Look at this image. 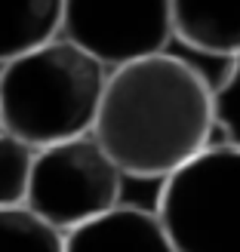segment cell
Masks as SVG:
<instances>
[{"label":"cell","mask_w":240,"mask_h":252,"mask_svg":"<svg viewBox=\"0 0 240 252\" xmlns=\"http://www.w3.org/2000/svg\"><path fill=\"white\" fill-rule=\"evenodd\" d=\"M62 0H0V65L56 40Z\"/></svg>","instance_id":"ba28073f"},{"label":"cell","mask_w":240,"mask_h":252,"mask_svg":"<svg viewBox=\"0 0 240 252\" xmlns=\"http://www.w3.org/2000/svg\"><path fill=\"white\" fill-rule=\"evenodd\" d=\"M212 90L200 71L157 53L108 71L93 135L123 175L167 179L209 145Z\"/></svg>","instance_id":"6da1fadb"},{"label":"cell","mask_w":240,"mask_h":252,"mask_svg":"<svg viewBox=\"0 0 240 252\" xmlns=\"http://www.w3.org/2000/svg\"><path fill=\"white\" fill-rule=\"evenodd\" d=\"M59 34L108 71L167 53L175 37L170 0H62Z\"/></svg>","instance_id":"5b68a950"},{"label":"cell","mask_w":240,"mask_h":252,"mask_svg":"<svg viewBox=\"0 0 240 252\" xmlns=\"http://www.w3.org/2000/svg\"><path fill=\"white\" fill-rule=\"evenodd\" d=\"M37 148L0 129V209L25 206Z\"/></svg>","instance_id":"30bf717a"},{"label":"cell","mask_w":240,"mask_h":252,"mask_svg":"<svg viewBox=\"0 0 240 252\" xmlns=\"http://www.w3.org/2000/svg\"><path fill=\"white\" fill-rule=\"evenodd\" d=\"M157 219L175 252H240V148L206 145L167 175Z\"/></svg>","instance_id":"3957f363"},{"label":"cell","mask_w":240,"mask_h":252,"mask_svg":"<svg viewBox=\"0 0 240 252\" xmlns=\"http://www.w3.org/2000/svg\"><path fill=\"white\" fill-rule=\"evenodd\" d=\"M123 179L126 175L99 145V138L86 132L46 145L34 154L25 206L56 231L68 234L120 206Z\"/></svg>","instance_id":"277c9868"},{"label":"cell","mask_w":240,"mask_h":252,"mask_svg":"<svg viewBox=\"0 0 240 252\" xmlns=\"http://www.w3.org/2000/svg\"><path fill=\"white\" fill-rule=\"evenodd\" d=\"M65 252H175L157 212L114 206L65 234Z\"/></svg>","instance_id":"8992f818"},{"label":"cell","mask_w":240,"mask_h":252,"mask_svg":"<svg viewBox=\"0 0 240 252\" xmlns=\"http://www.w3.org/2000/svg\"><path fill=\"white\" fill-rule=\"evenodd\" d=\"M212 117L228 135V145L240 148V56L231 59L225 80L219 83V90H212Z\"/></svg>","instance_id":"8fae6325"},{"label":"cell","mask_w":240,"mask_h":252,"mask_svg":"<svg viewBox=\"0 0 240 252\" xmlns=\"http://www.w3.org/2000/svg\"><path fill=\"white\" fill-rule=\"evenodd\" d=\"M0 252H65V234L28 206L0 209Z\"/></svg>","instance_id":"9c48e42d"},{"label":"cell","mask_w":240,"mask_h":252,"mask_svg":"<svg viewBox=\"0 0 240 252\" xmlns=\"http://www.w3.org/2000/svg\"><path fill=\"white\" fill-rule=\"evenodd\" d=\"M108 68L56 37L0 65V129L46 148L93 132Z\"/></svg>","instance_id":"7a4b0ae2"},{"label":"cell","mask_w":240,"mask_h":252,"mask_svg":"<svg viewBox=\"0 0 240 252\" xmlns=\"http://www.w3.org/2000/svg\"><path fill=\"white\" fill-rule=\"evenodd\" d=\"M172 34L197 53L240 56V0H170Z\"/></svg>","instance_id":"52a82bcc"}]
</instances>
